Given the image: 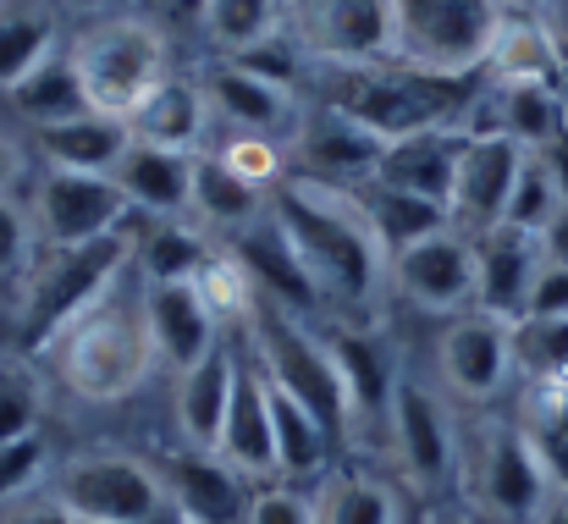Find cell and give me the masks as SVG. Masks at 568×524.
I'll return each instance as SVG.
<instances>
[{"instance_id": "836d02e7", "label": "cell", "mask_w": 568, "mask_h": 524, "mask_svg": "<svg viewBox=\"0 0 568 524\" xmlns=\"http://www.w3.org/2000/svg\"><path fill=\"white\" fill-rule=\"evenodd\" d=\"M11 105H17L28 122H39V128H55V122L83 117V111H89V100H83V83H78V72H72L67 50H61V56H50V61H44L22 89H11Z\"/></svg>"}, {"instance_id": "db71d44e", "label": "cell", "mask_w": 568, "mask_h": 524, "mask_svg": "<svg viewBox=\"0 0 568 524\" xmlns=\"http://www.w3.org/2000/svg\"><path fill=\"white\" fill-rule=\"evenodd\" d=\"M541 524H568V497L558 503V508H547V514H541Z\"/></svg>"}, {"instance_id": "603a6c76", "label": "cell", "mask_w": 568, "mask_h": 524, "mask_svg": "<svg viewBox=\"0 0 568 524\" xmlns=\"http://www.w3.org/2000/svg\"><path fill=\"white\" fill-rule=\"evenodd\" d=\"M243 481H265L276 475V431H271V381L265 370L243 364L237 370V392H232V414L215 447Z\"/></svg>"}, {"instance_id": "ffe728a7", "label": "cell", "mask_w": 568, "mask_h": 524, "mask_svg": "<svg viewBox=\"0 0 568 524\" xmlns=\"http://www.w3.org/2000/svg\"><path fill=\"white\" fill-rule=\"evenodd\" d=\"M436 364L458 397H491L514 375V326L491 315H458L436 349Z\"/></svg>"}, {"instance_id": "60d3db41", "label": "cell", "mask_w": 568, "mask_h": 524, "mask_svg": "<svg viewBox=\"0 0 568 524\" xmlns=\"http://www.w3.org/2000/svg\"><path fill=\"white\" fill-rule=\"evenodd\" d=\"M321 524H397V492L365 475H348L326 492Z\"/></svg>"}, {"instance_id": "bcb514c9", "label": "cell", "mask_w": 568, "mask_h": 524, "mask_svg": "<svg viewBox=\"0 0 568 524\" xmlns=\"http://www.w3.org/2000/svg\"><path fill=\"white\" fill-rule=\"evenodd\" d=\"M28 254H33V215H28V204H17V199L6 193V199H0V282L33 271Z\"/></svg>"}, {"instance_id": "74e56055", "label": "cell", "mask_w": 568, "mask_h": 524, "mask_svg": "<svg viewBox=\"0 0 568 524\" xmlns=\"http://www.w3.org/2000/svg\"><path fill=\"white\" fill-rule=\"evenodd\" d=\"M514 370H525L530 386H564L568 381V321H552V315L514 321Z\"/></svg>"}, {"instance_id": "4dcf8cb0", "label": "cell", "mask_w": 568, "mask_h": 524, "mask_svg": "<svg viewBox=\"0 0 568 524\" xmlns=\"http://www.w3.org/2000/svg\"><path fill=\"white\" fill-rule=\"evenodd\" d=\"M50 56H61L55 17L33 0H6L0 6V94L22 89Z\"/></svg>"}, {"instance_id": "30bf717a", "label": "cell", "mask_w": 568, "mask_h": 524, "mask_svg": "<svg viewBox=\"0 0 568 524\" xmlns=\"http://www.w3.org/2000/svg\"><path fill=\"white\" fill-rule=\"evenodd\" d=\"M293 39L315 67L392 61V0H293Z\"/></svg>"}, {"instance_id": "5b68a950", "label": "cell", "mask_w": 568, "mask_h": 524, "mask_svg": "<svg viewBox=\"0 0 568 524\" xmlns=\"http://www.w3.org/2000/svg\"><path fill=\"white\" fill-rule=\"evenodd\" d=\"M503 0H392V61L430 78H486Z\"/></svg>"}, {"instance_id": "f1b7e54d", "label": "cell", "mask_w": 568, "mask_h": 524, "mask_svg": "<svg viewBox=\"0 0 568 524\" xmlns=\"http://www.w3.org/2000/svg\"><path fill=\"white\" fill-rule=\"evenodd\" d=\"M210 94L204 83L193 78H172L128 128H133V144H150V150H172V155H199L204 133H210Z\"/></svg>"}, {"instance_id": "7bdbcfd3", "label": "cell", "mask_w": 568, "mask_h": 524, "mask_svg": "<svg viewBox=\"0 0 568 524\" xmlns=\"http://www.w3.org/2000/svg\"><path fill=\"white\" fill-rule=\"evenodd\" d=\"M564 210V199H558V188H552V177L541 167V155H525V172L514 182V199H508V226H525V232H547L552 226V215Z\"/></svg>"}, {"instance_id": "f546056e", "label": "cell", "mask_w": 568, "mask_h": 524, "mask_svg": "<svg viewBox=\"0 0 568 524\" xmlns=\"http://www.w3.org/2000/svg\"><path fill=\"white\" fill-rule=\"evenodd\" d=\"M354 199H359V210H365V221H371V232H376V243H381L386 260L453 226L447 204H430V199L397 193V188H386V182H376V177H371L365 188H354Z\"/></svg>"}, {"instance_id": "484cf974", "label": "cell", "mask_w": 568, "mask_h": 524, "mask_svg": "<svg viewBox=\"0 0 568 524\" xmlns=\"http://www.w3.org/2000/svg\"><path fill=\"white\" fill-rule=\"evenodd\" d=\"M226 249L243 260V271L254 276V288H260L265 304H282V310H293V315H298L304 304H315V288H310V276H304V265H298V254H293V243L282 238V226H276L271 210H265L254 226H243Z\"/></svg>"}, {"instance_id": "7dc6e473", "label": "cell", "mask_w": 568, "mask_h": 524, "mask_svg": "<svg viewBox=\"0 0 568 524\" xmlns=\"http://www.w3.org/2000/svg\"><path fill=\"white\" fill-rule=\"evenodd\" d=\"M248 524H321V514H315L298 492L271 486V492H254V503H248Z\"/></svg>"}, {"instance_id": "7c38bea8", "label": "cell", "mask_w": 568, "mask_h": 524, "mask_svg": "<svg viewBox=\"0 0 568 524\" xmlns=\"http://www.w3.org/2000/svg\"><path fill=\"white\" fill-rule=\"evenodd\" d=\"M386 276L397 282V293L430 315H458L475 304V238H464L458 226L403 249L386 260Z\"/></svg>"}, {"instance_id": "8fae6325", "label": "cell", "mask_w": 568, "mask_h": 524, "mask_svg": "<svg viewBox=\"0 0 568 524\" xmlns=\"http://www.w3.org/2000/svg\"><path fill=\"white\" fill-rule=\"evenodd\" d=\"M541 265H547V249L536 232L508 226V221L480 232L475 238V315H491L503 326L525 321Z\"/></svg>"}, {"instance_id": "8d00e7d4", "label": "cell", "mask_w": 568, "mask_h": 524, "mask_svg": "<svg viewBox=\"0 0 568 524\" xmlns=\"http://www.w3.org/2000/svg\"><path fill=\"white\" fill-rule=\"evenodd\" d=\"M199 28L232 61V56H243L248 44H260V39H271L282 28V0H210Z\"/></svg>"}, {"instance_id": "2e32d148", "label": "cell", "mask_w": 568, "mask_h": 524, "mask_svg": "<svg viewBox=\"0 0 568 524\" xmlns=\"http://www.w3.org/2000/svg\"><path fill=\"white\" fill-rule=\"evenodd\" d=\"M161 486H166V508L178 514V524H248V481L221 458V453H172L161 470Z\"/></svg>"}, {"instance_id": "277c9868", "label": "cell", "mask_w": 568, "mask_h": 524, "mask_svg": "<svg viewBox=\"0 0 568 524\" xmlns=\"http://www.w3.org/2000/svg\"><path fill=\"white\" fill-rule=\"evenodd\" d=\"M44 353L55 359L61 386L83 403H122L161 364L155 343H150V326H144V299L116 304V293L105 304H94L89 315H78Z\"/></svg>"}, {"instance_id": "91938a15", "label": "cell", "mask_w": 568, "mask_h": 524, "mask_svg": "<svg viewBox=\"0 0 568 524\" xmlns=\"http://www.w3.org/2000/svg\"><path fill=\"white\" fill-rule=\"evenodd\" d=\"M564 386H568V381H564Z\"/></svg>"}, {"instance_id": "4316f807", "label": "cell", "mask_w": 568, "mask_h": 524, "mask_svg": "<svg viewBox=\"0 0 568 524\" xmlns=\"http://www.w3.org/2000/svg\"><path fill=\"white\" fill-rule=\"evenodd\" d=\"M486 78L491 89H564V44L525 11H508L503 28H497V44H491V61H486Z\"/></svg>"}, {"instance_id": "c3c4849f", "label": "cell", "mask_w": 568, "mask_h": 524, "mask_svg": "<svg viewBox=\"0 0 568 524\" xmlns=\"http://www.w3.org/2000/svg\"><path fill=\"white\" fill-rule=\"evenodd\" d=\"M525 315H552V321H568V265H541L536 276V293H530V310Z\"/></svg>"}, {"instance_id": "5bb4252c", "label": "cell", "mask_w": 568, "mask_h": 524, "mask_svg": "<svg viewBox=\"0 0 568 524\" xmlns=\"http://www.w3.org/2000/svg\"><path fill=\"white\" fill-rule=\"evenodd\" d=\"M298 167V177H315V182H326V188H365L371 177L381 172V155H386V139H376L371 128H359L354 117H343V111H332V105H321L315 117H304L298 122V139H293V150H287Z\"/></svg>"}, {"instance_id": "9f6ffc18", "label": "cell", "mask_w": 568, "mask_h": 524, "mask_svg": "<svg viewBox=\"0 0 568 524\" xmlns=\"http://www.w3.org/2000/svg\"><path fill=\"white\" fill-rule=\"evenodd\" d=\"M72 524H94V520H72Z\"/></svg>"}, {"instance_id": "816d5d0a", "label": "cell", "mask_w": 568, "mask_h": 524, "mask_svg": "<svg viewBox=\"0 0 568 524\" xmlns=\"http://www.w3.org/2000/svg\"><path fill=\"white\" fill-rule=\"evenodd\" d=\"M541 249H547V260H552V265H568V204L552 215V226L541 232Z\"/></svg>"}, {"instance_id": "f5cc1de1", "label": "cell", "mask_w": 568, "mask_h": 524, "mask_svg": "<svg viewBox=\"0 0 568 524\" xmlns=\"http://www.w3.org/2000/svg\"><path fill=\"white\" fill-rule=\"evenodd\" d=\"M204 6H210V0H172V11H183L193 22H204Z\"/></svg>"}, {"instance_id": "11a10c76", "label": "cell", "mask_w": 568, "mask_h": 524, "mask_svg": "<svg viewBox=\"0 0 568 524\" xmlns=\"http://www.w3.org/2000/svg\"><path fill=\"white\" fill-rule=\"evenodd\" d=\"M564 94H568V44H564Z\"/></svg>"}, {"instance_id": "b9f144b4", "label": "cell", "mask_w": 568, "mask_h": 524, "mask_svg": "<svg viewBox=\"0 0 568 524\" xmlns=\"http://www.w3.org/2000/svg\"><path fill=\"white\" fill-rule=\"evenodd\" d=\"M39 414H44V386L33 381V370L0 364V447L39 436Z\"/></svg>"}, {"instance_id": "681fc988", "label": "cell", "mask_w": 568, "mask_h": 524, "mask_svg": "<svg viewBox=\"0 0 568 524\" xmlns=\"http://www.w3.org/2000/svg\"><path fill=\"white\" fill-rule=\"evenodd\" d=\"M22 172H28V155H22V144L11 139V133H0V199L22 182Z\"/></svg>"}, {"instance_id": "ab89813d", "label": "cell", "mask_w": 568, "mask_h": 524, "mask_svg": "<svg viewBox=\"0 0 568 524\" xmlns=\"http://www.w3.org/2000/svg\"><path fill=\"white\" fill-rule=\"evenodd\" d=\"M215 161H221L232 177H243V182L265 188V193H276V188L293 177V155H287V144L260 139V133H232V139L215 150Z\"/></svg>"}, {"instance_id": "1f68e13d", "label": "cell", "mask_w": 568, "mask_h": 524, "mask_svg": "<svg viewBox=\"0 0 568 524\" xmlns=\"http://www.w3.org/2000/svg\"><path fill=\"white\" fill-rule=\"evenodd\" d=\"M265 210H271V193H265V188L232 177L215 155H199V161H193V210L189 215L210 221V226H221L226 238H237V232L254 226Z\"/></svg>"}, {"instance_id": "4fadbf2b", "label": "cell", "mask_w": 568, "mask_h": 524, "mask_svg": "<svg viewBox=\"0 0 568 524\" xmlns=\"http://www.w3.org/2000/svg\"><path fill=\"white\" fill-rule=\"evenodd\" d=\"M525 155L508 133H464V155H458V177H453V226H469L475 238L491 232L508 215L514 182L525 172Z\"/></svg>"}, {"instance_id": "d6a6232c", "label": "cell", "mask_w": 568, "mask_h": 524, "mask_svg": "<svg viewBox=\"0 0 568 524\" xmlns=\"http://www.w3.org/2000/svg\"><path fill=\"white\" fill-rule=\"evenodd\" d=\"M271 431H276V475H321L332 458V431L298 397L271 386Z\"/></svg>"}, {"instance_id": "680465c9", "label": "cell", "mask_w": 568, "mask_h": 524, "mask_svg": "<svg viewBox=\"0 0 568 524\" xmlns=\"http://www.w3.org/2000/svg\"><path fill=\"white\" fill-rule=\"evenodd\" d=\"M0 6H6V0H0Z\"/></svg>"}, {"instance_id": "ee69618b", "label": "cell", "mask_w": 568, "mask_h": 524, "mask_svg": "<svg viewBox=\"0 0 568 524\" xmlns=\"http://www.w3.org/2000/svg\"><path fill=\"white\" fill-rule=\"evenodd\" d=\"M243 72H254V78H265V83H282V89H298V72L310 67V56H304V44L293 39V33H271V39H260V44H248L243 56H232Z\"/></svg>"}, {"instance_id": "f6af8a7d", "label": "cell", "mask_w": 568, "mask_h": 524, "mask_svg": "<svg viewBox=\"0 0 568 524\" xmlns=\"http://www.w3.org/2000/svg\"><path fill=\"white\" fill-rule=\"evenodd\" d=\"M44 470H50V453H44L39 436L6 442V447H0V508L17 503V497H28V492L44 481Z\"/></svg>"}, {"instance_id": "44dd1931", "label": "cell", "mask_w": 568, "mask_h": 524, "mask_svg": "<svg viewBox=\"0 0 568 524\" xmlns=\"http://www.w3.org/2000/svg\"><path fill=\"white\" fill-rule=\"evenodd\" d=\"M237 370H243V359L226 349V337H221L193 370L178 375V397H172L178 431L189 436V447H199V453L221 447V431H226V414H232V392H237Z\"/></svg>"}, {"instance_id": "3957f363", "label": "cell", "mask_w": 568, "mask_h": 524, "mask_svg": "<svg viewBox=\"0 0 568 524\" xmlns=\"http://www.w3.org/2000/svg\"><path fill=\"white\" fill-rule=\"evenodd\" d=\"M67 61L83 83L89 111L116 117V122H133L172 83V44L144 17H100L78 28V39L67 44Z\"/></svg>"}, {"instance_id": "7a4b0ae2", "label": "cell", "mask_w": 568, "mask_h": 524, "mask_svg": "<svg viewBox=\"0 0 568 524\" xmlns=\"http://www.w3.org/2000/svg\"><path fill=\"white\" fill-rule=\"evenodd\" d=\"M315 72L326 78L321 105L354 117L359 128H371L386 144L414 139V133H436V128L469 133V122L480 111V94H486L475 78H430V72H408L397 61L315 67Z\"/></svg>"}, {"instance_id": "6da1fadb", "label": "cell", "mask_w": 568, "mask_h": 524, "mask_svg": "<svg viewBox=\"0 0 568 524\" xmlns=\"http://www.w3.org/2000/svg\"><path fill=\"white\" fill-rule=\"evenodd\" d=\"M271 215L282 238L293 243L321 304H337V310L376 304L381 282H386V254L348 188H326L315 177L293 172L271 193Z\"/></svg>"}, {"instance_id": "d6986e66", "label": "cell", "mask_w": 568, "mask_h": 524, "mask_svg": "<svg viewBox=\"0 0 568 524\" xmlns=\"http://www.w3.org/2000/svg\"><path fill=\"white\" fill-rule=\"evenodd\" d=\"M204 94H210V111H215V117H226L237 133H260V139H276V144H287V150H293L298 122H304V111H298V94H293V89L265 83V78L243 72L237 61H221V67L204 78Z\"/></svg>"}, {"instance_id": "52a82bcc", "label": "cell", "mask_w": 568, "mask_h": 524, "mask_svg": "<svg viewBox=\"0 0 568 524\" xmlns=\"http://www.w3.org/2000/svg\"><path fill=\"white\" fill-rule=\"evenodd\" d=\"M248 326H254V343H260L265 381L276 392L298 397L310 414H321L332 436H343L348 431V397H343V381L332 370V353L321 343V332H310L293 310L265 304V299H260V310H254Z\"/></svg>"}, {"instance_id": "d4e9b609", "label": "cell", "mask_w": 568, "mask_h": 524, "mask_svg": "<svg viewBox=\"0 0 568 524\" xmlns=\"http://www.w3.org/2000/svg\"><path fill=\"white\" fill-rule=\"evenodd\" d=\"M458 155H464V133L458 128L414 133V139L386 144L376 182L397 188V193H414V199H430V204H447L453 199V177H458Z\"/></svg>"}, {"instance_id": "cb8c5ba5", "label": "cell", "mask_w": 568, "mask_h": 524, "mask_svg": "<svg viewBox=\"0 0 568 524\" xmlns=\"http://www.w3.org/2000/svg\"><path fill=\"white\" fill-rule=\"evenodd\" d=\"M321 343H326L332 370H337V381H343L348 425H354V420H386L392 386L403 381V375L392 370L386 349H381L371 332H359V326H332V332H321Z\"/></svg>"}, {"instance_id": "9a60e30c", "label": "cell", "mask_w": 568, "mask_h": 524, "mask_svg": "<svg viewBox=\"0 0 568 524\" xmlns=\"http://www.w3.org/2000/svg\"><path fill=\"white\" fill-rule=\"evenodd\" d=\"M480 503L508 524H536L547 514V497H552V481L536 458V447L525 442L519 425H497L486 431V447H480Z\"/></svg>"}, {"instance_id": "ba28073f", "label": "cell", "mask_w": 568, "mask_h": 524, "mask_svg": "<svg viewBox=\"0 0 568 524\" xmlns=\"http://www.w3.org/2000/svg\"><path fill=\"white\" fill-rule=\"evenodd\" d=\"M50 503L67 520H94V524H155L166 508V486L150 464L128 458V453H83L72 464L55 470Z\"/></svg>"}, {"instance_id": "e575fe53", "label": "cell", "mask_w": 568, "mask_h": 524, "mask_svg": "<svg viewBox=\"0 0 568 524\" xmlns=\"http://www.w3.org/2000/svg\"><path fill=\"white\" fill-rule=\"evenodd\" d=\"M525 442L536 447L547 481L568 497V386H530L525 397Z\"/></svg>"}, {"instance_id": "8992f818", "label": "cell", "mask_w": 568, "mask_h": 524, "mask_svg": "<svg viewBox=\"0 0 568 524\" xmlns=\"http://www.w3.org/2000/svg\"><path fill=\"white\" fill-rule=\"evenodd\" d=\"M133 265V238H100L83 249H44V260L28 271V299H22V343L44 353L78 315L105 304Z\"/></svg>"}, {"instance_id": "ac0fdd59", "label": "cell", "mask_w": 568, "mask_h": 524, "mask_svg": "<svg viewBox=\"0 0 568 524\" xmlns=\"http://www.w3.org/2000/svg\"><path fill=\"white\" fill-rule=\"evenodd\" d=\"M386 431H392V453H397V464L408 470V481L442 486V481L453 475V425H447L442 403H436L419 381H397V386H392Z\"/></svg>"}, {"instance_id": "83f0119b", "label": "cell", "mask_w": 568, "mask_h": 524, "mask_svg": "<svg viewBox=\"0 0 568 524\" xmlns=\"http://www.w3.org/2000/svg\"><path fill=\"white\" fill-rule=\"evenodd\" d=\"M39 150H44V167H55V172L111 177L122 167V155L133 150V128L116 122V117L83 111V117H72V122L39 128Z\"/></svg>"}, {"instance_id": "f35d334b", "label": "cell", "mask_w": 568, "mask_h": 524, "mask_svg": "<svg viewBox=\"0 0 568 524\" xmlns=\"http://www.w3.org/2000/svg\"><path fill=\"white\" fill-rule=\"evenodd\" d=\"M199 293L215 310V321H254V310H260V288H254V276L243 271V260L232 249H221V254L204 260Z\"/></svg>"}, {"instance_id": "9c48e42d", "label": "cell", "mask_w": 568, "mask_h": 524, "mask_svg": "<svg viewBox=\"0 0 568 524\" xmlns=\"http://www.w3.org/2000/svg\"><path fill=\"white\" fill-rule=\"evenodd\" d=\"M28 215H33V238L44 249H83V243H100V238L128 232L133 204L122 199V188L111 177H83V172L44 167L39 182H33Z\"/></svg>"}, {"instance_id": "6f0895ef", "label": "cell", "mask_w": 568, "mask_h": 524, "mask_svg": "<svg viewBox=\"0 0 568 524\" xmlns=\"http://www.w3.org/2000/svg\"><path fill=\"white\" fill-rule=\"evenodd\" d=\"M430 524H442V520H430Z\"/></svg>"}, {"instance_id": "e0dca14e", "label": "cell", "mask_w": 568, "mask_h": 524, "mask_svg": "<svg viewBox=\"0 0 568 524\" xmlns=\"http://www.w3.org/2000/svg\"><path fill=\"white\" fill-rule=\"evenodd\" d=\"M139 299H144V326H150L155 359L172 364L178 375L193 370L204 353L221 343V321L204 304L199 282H144Z\"/></svg>"}, {"instance_id": "f907efd6", "label": "cell", "mask_w": 568, "mask_h": 524, "mask_svg": "<svg viewBox=\"0 0 568 524\" xmlns=\"http://www.w3.org/2000/svg\"><path fill=\"white\" fill-rule=\"evenodd\" d=\"M541 155V167H547V177H552V188H558V199L568 204V133H558L547 150H536Z\"/></svg>"}, {"instance_id": "7402d4cb", "label": "cell", "mask_w": 568, "mask_h": 524, "mask_svg": "<svg viewBox=\"0 0 568 524\" xmlns=\"http://www.w3.org/2000/svg\"><path fill=\"white\" fill-rule=\"evenodd\" d=\"M193 161L199 155H172V150L133 144L122 155V167L111 172V182L122 188V199L139 215H150V221H183L193 210Z\"/></svg>"}, {"instance_id": "d590c367", "label": "cell", "mask_w": 568, "mask_h": 524, "mask_svg": "<svg viewBox=\"0 0 568 524\" xmlns=\"http://www.w3.org/2000/svg\"><path fill=\"white\" fill-rule=\"evenodd\" d=\"M139 254V271L144 282H199L204 260H210V243L193 232L189 221H155L144 243H133Z\"/></svg>"}]
</instances>
